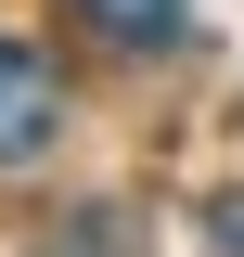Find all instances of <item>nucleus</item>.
I'll return each mask as SVG.
<instances>
[{"mask_svg": "<svg viewBox=\"0 0 244 257\" xmlns=\"http://www.w3.org/2000/svg\"><path fill=\"white\" fill-rule=\"evenodd\" d=\"M52 257H129V219H77V231H52Z\"/></svg>", "mask_w": 244, "mask_h": 257, "instance_id": "7ed1b4c3", "label": "nucleus"}, {"mask_svg": "<svg viewBox=\"0 0 244 257\" xmlns=\"http://www.w3.org/2000/svg\"><path fill=\"white\" fill-rule=\"evenodd\" d=\"M180 13H193V0H77V26H103L116 52H167Z\"/></svg>", "mask_w": 244, "mask_h": 257, "instance_id": "f03ea898", "label": "nucleus"}, {"mask_svg": "<svg viewBox=\"0 0 244 257\" xmlns=\"http://www.w3.org/2000/svg\"><path fill=\"white\" fill-rule=\"evenodd\" d=\"M64 128V77L52 52H26V39H0V167H39Z\"/></svg>", "mask_w": 244, "mask_h": 257, "instance_id": "f257e3e1", "label": "nucleus"}, {"mask_svg": "<svg viewBox=\"0 0 244 257\" xmlns=\"http://www.w3.org/2000/svg\"><path fill=\"white\" fill-rule=\"evenodd\" d=\"M206 244H218V257H244V193H218V206H206Z\"/></svg>", "mask_w": 244, "mask_h": 257, "instance_id": "20e7f679", "label": "nucleus"}]
</instances>
